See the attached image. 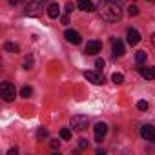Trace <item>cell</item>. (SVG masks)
Masks as SVG:
<instances>
[{"label":"cell","mask_w":155,"mask_h":155,"mask_svg":"<svg viewBox=\"0 0 155 155\" xmlns=\"http://www.w3.org/2000/svg\"><path fill=\"white\" fill-rule=\"evenodd\" d=\"M99 13H101V18L106 20V22H117V20L122 18V8L117 2H110V0L101 4Z\"/></svg>","instance_id":"1"},{"label":"cell","mask_w":155,"mask_h":155,"mask_svg":"<svg viewBox=\"0 0 155 155\" xmlns=\"http://www.w3.org/2000/svg\"><path fill=\"white\" fill-rule=\"evenodd\" d=\"M0 93H2V99L6 102H11L15 101L17 97V91H15V86L11 82H2V86H0Z\"/></svg>","instance_id":"2"},{"label":"cell","mask_w":155,"mask_h":155,"mask_svg":"<svg viewBox=\"0 0 155 155\" xmlns=\"http://www.w3.org/2000/svg\"><path fill=\"white\" fill-rule=\"evenodd\" d=\"M71 128H73V131H84L88 128V117H84V115H73L71 117Z\"/></svg>","instance_id":"3"},{"label":"cell","mask_w":155,"mask_h":155,"mask_svg":"<svg viewBox=\"0 0 155 155\" xmlns=\"http://www.w3.org/2000/svg\"><path fill=\"white\" fill-rule=\"evenodd\" d=\"M140 137H142L144 140L153 142V140H155V126H151V124H144V126H140Z\"/></svg>","instance_id":"4"},{"label":"cell","mask_w":155,"mask_h":155,"mask_svg":"<svg viewBox=\"0 0 155 155\" xmlns=\"http://www.w3.org/2000/svg\"><path fill=\"white\" fill-rule=\"evenodd\" d=\"M40 9H42V4L35 0V2H29V4L26 6L24 15H26V17H37V15L40 13Z\"/></svg>","instance_id":"5"},{"label":"cell","mask_w":155,"mask_h":155,"mask_svg":"<svg viewBox=\"0 0 155 155\" xmlns=\"http://www.w3.org/2000/svg\"><path fill=\"white\" fill-rule=\"evenodd\" d=\"M106 131H108V124H106V122H97V124H95V140H97V142H102Z\"/></svg>","instance_id":"6"},{"label":"cell","mask_w":155,"mask_h":155,"mask_svg":"<svg viewBox=\"0 0 155 155\" xmlns=\"http://www.w3.org/2000/svg\"><path fill=\"white\" fill-rule=\"evenodd\" d=\"M101 49H102V44L99 40H90L86 44V55H97L101 53Z\"/></svg>","instance_id":"7"},{"label":"cell","mask_w":155,"mask_h":155,"mask_svg":"<svg viewBox=\"0 0 155 155\" xmlns=\"http://www.w3.org/2000/svg\"><path fill=\"white\" fill-rule=\"evenodd\" d=\"M126 38H128V44H130V46H137V44L140 42V35H139V31L133 29V28L126 31Z\"/></svg>","instance_id":"8"},{"label":"cell","mask_w":155,"mask_h":155,"mask_svg":"<svg viewBox=\"0 0 155 155\" xmlns=\"http://www.w3.org/2000/svg\"><path fill=\"white\" fill-rule=\"evenodd\" d=\"M64 37H66V40L71 42V44H81V35H79V31H75V29H68V31L64 33Z\"/></svg>","instance_id":"9"},{"label":"cell","mask_w":155,"mask_h":155,"mask_svg":"<svg viewBox=\"0 0 155 155\" xmlns=\"http://www.w3.org/2000/svg\"><path fill=\"white\" fill-rule=\"evenodd\" d=\"M84 77H86L90 82H93V84H104V82H106L104 77H99L95 71H84Z\"/></svg>","instance_id":"10"},{"label":"cell","mask_w":155,"mask_h":155,"mask_svg":"<svg viewBox=\"0 0 155 155\" xmlns=\"http://www.w3.org/2000/svg\"><path fill=\"white\" fill-rule=\"evenodd\" d=\"M111 48H113V55H115V57H122V55H124V44H122V40L113 38Z\"/></svg>","instance_id":"11"},{"label":"cell","mask_w":155,"mask_h":155,"mask_svg":"<svg viewBox=\"0 0 155 155\" xmlns=\"http://www.w3.org/2000/svg\"><path fill=\"white\" fill-rule=\"evenodd\" d=\"M77 6H79L81 11H88V13L95 11V8H93V4H91V0H77Z\"/></svg>","instance_id":"12"},{"label":"cell","mask_w":155,"mask_h":155,"mask_svg":"<svg viewBox=\"0 0 155 155\" xmlns=\"http://www.w3.org/2000/svg\"><path fill=\"white\" fill-rule=\"evenodd\" d=\"M48 15H49V18H58V17H60V6H58L57 2L49 4V8H48Z\"/></svg>","instance_id":"13"},{"label":"cell","mask_w":155,"mask_h":155,"mask_svg":"<svg viewBox=\"0 0 155 155\" xmlns=\"http://www.w3.org/2000/svg\"><path fill=\"white\" fill-rule=\"evenodd\" d=\"M140 75L146 81H153L155 79V68H140Z\"/></svg>","instance_id":"14"},{"label":"cell","mask_w":155,"mask_h":155,"mask_svg":"<svg viewBox=\"0 0 155 155\" xmlns=\"http://www.w3.org/2000/svg\"><path fill=\"white\" fill-rule=\"evenodd\" d=\"M4 48H6V51H9V53H18V46L13 44V42H6Z\"/></svg>","instance_id":"15"},{"label":"cell","mask_w":155,"mask_h":155,"mask_svg":"<svg viewBox=\"0 0 155 155\" xmlns=\"http://www.w3.org/2000/svg\"><path fill=\"white\" fill-rule=\"evenodd\" d=\"M111 81H113L115 84H122V82H124V75H122V73H113V75H111Z\"/></svg>","instance_id":"16"},{"label":"cell","mask_w":155,"mask_h":155,"mask_svg":"<svg viewBox=\"0 0 155 155\" xmlns=\"http://www.w3.org/2000/svg\"><path fill=\"white\" fill-rule=\"evenodd\" d=\"M146 57H148L146 51H137V55H135V58H137L139 64H144V62H146Z\"/></svg>","instance_id":"17"},{"label":"cell","mask_w":155,"mask_h":155,"mask_svg":"<svg viewBox=\"0 0 155 155\" xmlns=\"http://www.w3.org/2000/svg\"><path fill=\"white\" fill-rule=\"evenodd\" d=\"M31 93H33V90H31L29 86H24V88H22V91H20V95H22L24 99H29V97H31Z\"/></svg>","instance_id":"18"},{"label":"cell","mask_w":155,"mask_h":155,"mask_svg":"<svg viewBox=\"0 0 155 155\" xmlns=\"http://www.w3.org/2000/svg\"><path fill=\"white\" fill-rule=\"evenodd\" d=\"M128 15H130V17H137V15H139V8H137L135 4L130 6V8H128Z\"/></svg>","instance_id":"19"},{"label":"cell","mask_w":155,"mask_h":155,"mask_svg":"<svg viewBox=\"0 0 155 155\" xmlns=\"http://www.w3.org/2000/svg\"><path fill=\"white\" fill-rule=\"evenodd\" d=\"M60 137H62L64 140H69V139H71V131H69L68 128H64V130H60Z\"/></svg>","instance_id":"20"},{"label":"cell","mask_w":155,"mask_h":155,"mask_svg":"<svg viewBox=\"0 0 155 155\" xmlns=\"http://www.w3.org/2000/svg\"><path fill=\"white\" fill-rule=\"evenodd\" d=\"M137 108H139L140 111H146V110L150 108V104H148L146 101H139V102H137Z\"/></svg>","instance_id":"21"},{"label":"cell","mask_w":155,"mask_h":155,"mask_svg":"<svg viewBox=\"0 0 155 155\" xmlns=\"http://www.w3.org/2000/svg\"><path fill=\"white\" fill-rule=\"evenodd\" d=\"M37 137H38L40 140H42V139H46V137H48V130H46V128H38V131H37Z\"/></svg>","instance_id":"22"},{"label":"cell","mask_w":155,"mask_h":155,"mask_svg":"<svg viewBox=\"0 0 155 155\" xmlns=\"http://www.w3.org/2000/svg\"><path fill=\"white\" fill-rule=\"evenodd\" d=\"M104 64H106V62H104L102 58H97V60H95V66H97V69H99V71H102V69H104Z\"/></svg>","instance_id":"23"},{"label":"cell","mask_w":155,"mask_h":155,"mask_svg":"<svg viewBox=\"0 0 155 155\" xmlns=\"http://www.w3.org/2000/svg\"><path fill=\"white\" fill-rule=\"evenodd\" d=\"M88 146H90V142H88L86 139H81V140H79V148H81V150H88Z\"/></svg>","instance_id":"24"},{"label":"cell","mask_w":155,"mask_h":155,"mask_svg":"<svg viewBox=\"0 0 155 155\" xmlns=\"http://www.w3.org/2000/svg\"><path fill=\"white\" fill-rule=\"evenodd\" d=\"M31 66H33V58H31V57H28V58H26V62H24V68H26V69H29Z\"/></svg>","instance_id":"25"},{"label":"cell","mask_w":155,"mask_h":155,"mask_svg":"<svg viewBox=\"0 0 155 155\" xmlns=\"http://www.w3.org/2000/svg\"><path fill=\"white\" fill-rule=\"evenodd\" d=\"M49 146H51L53 150H57V148L60 146V142H58V140H51V142H49Z\"/></svg>","instance_id":"26"},{"label":"cell","mask_w":155,"mask_h":155,"mask_svg":"<svg viewBox=\"0 0 155 155\" xmlns=\"http://www.w3.org/2000/svg\"><path fill=\"white\" fill-rule=\"evenodd\" d=\"M73 11V4H66V13H71Z\"/></svg>","instance_id":"27"},{"label":"cell","mask_w":155,"mask_h":155,"mask_svg":"<svg viewBox=\"0 0 155 155\" xmlns=\"http://www.w3.org/2000/svg\"><path fill=\"white\" fill-rule=\"evenodd\" d=\"M20 2H22V0H9V4H11V6H18Z\"/></svg>","instance_id":"28"},{"label":"cell","mask_w":155,"mask_h":155,"mask_svg":"<svg viewBox=\"0 0 155 155\" xmlns=\"http://www.w3.org/2000/svg\"><path fill=\"white\" fill-rule=\"evenodd\" d=\"M17 153H18V150H17V148H13V150H9V151H8V155H17Z\"/></svg>","instance_id":"29"},{"label":"cell","mask_w":155,"mask_h":155,"mask_svg":"<svg viewBox=\"0 0 155 155\" xmlns=\"http://www.w3.org/2000/svg\"><path fill=\"white\" fill-rule=\"evenodd\" d=\"M151 42H153V46H155V33H153V37H151Z\"/></svg>","instance_id":"30"},{"label":"cell","mask_w":155,"mask_h":155,"mask_svg":"<svg viewBox=\"0 0 155 155\" xmlns=\"http://www.w3.org/2000/svg\"><path fill=\"white\" fill-rule=\"evenodd\" d=\"M110 2H117V0H110Z\"/></svg>","instance_id":"31"}]
</instances>
